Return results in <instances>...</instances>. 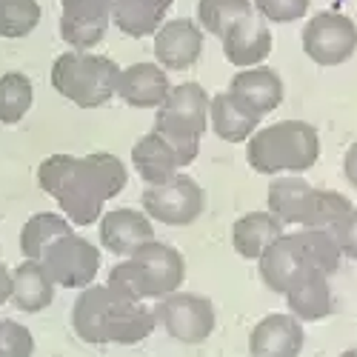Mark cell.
<instances>
[{
  "label": "cell",
  "instance_id": "obj_1",
  "mask_svg": "<svg viewBox=\"0 0 357 357\" xmlns=\"http://www.w3.org/2000/svg\"><path fill=\"white\" fill-rule=\"evenodd\" d=\"M126 166L109 152L86 158L49 155L38 166V186L57 200L72 226H92L103 206L126 189Z\"/></svg>",
  "mask_w": 357,
  "mask_h": 357
},
{
  "label": "cell",
  "instance_id": "obj_2",
  "mask_svg": "<svg viewBox=\"0 0 357 357\" xmlns=\"http://www.w3.org/2000/svg\"><path fill=\"white\" fill-rule=\"evenodd\" d=\"M320 158V135L306 121H278L246 143V160L257 174H303Z\"/></svg>",
  "mask_w": 357,
  "mask_h": 357
},
{
  "label": "cell",
  "instance_id": "obj_3",
  "mask_svg": "<svg viewBox=\"0 0 357 357\" xmlns=\"http://www.w3.org/2000/svg\"><path fill=\"white\" fill-rule=\"evenodd\" d=\"M117 77H121V66L112 57L80 49L63 52L52 63L54 92L80 109L106 106L117 95Z\"/></svg>",
  "mask_w": 357,
  "mask_h": 357
},
{
  "label": "cell",
  "instance_id": "obj_4",
  "mask_svg": "<svg viewBox=\"0 0 357 357\" xmlns=\"http://www.w3.org/2000/svg\"><path fill=\"white\" fill-rule=\"evenodd\" d=\"M155 317L166 329V335L183 346L206 343V337L215 332V323H218V314L209 297L181 291V289L166 297H158Z\"/></svg>",
  "mask_w": 357,
  "mask_h": 357
},
{
  "label": "cell",
  "instance_id": "obj_5",
  "mask_svg": "<svg viewBox=\"0 0 357 357\" xmlns=\"http://www.w3.org/2000/svg\"><path fill=\"white\" fill-rule=\"evenodd\" d=\"M143 212L163 226H192L206 209V192L195 177L177 172L163 183H152L143 197Z\"/></svg>",
  "mask_w": 357,
  "mask_h": 357
},
{
  "label": "cell",
  "instance_id": "obj_6",
  "mask_svg": "<svg viewBox=\"0 0 357 357\" xmlns=\"http://www.w3.org/2000/svg\"><path fill=\"white\" fill-rule=\"evenodd\" d=\"M46 275L52 278L54 286L63 289H86L92 286L100 269V252L98 246H92L86 237L69 231L63 237L46 249V255L40 257Z\"/></svg>",
  "mask_w": 357,
  "mask_h": 357
},
{
  "label": "cell",
  "instance_id": "obj_7",
  "mask_svg": "<svg viewBox=\"0 0 357 357\" xmlns=\"http://www.w3.org/2000/svg\"><path fill=\"white\" fill-rule=\"evenodd\" d=\"M303 52L323 69L346 63L357 52V26L340 12H320L303 26Z\"/></svg>",
  "mask_w": 357,
  "mask_h": 357
},
{
  "label": "cell",
  "instance_id": "obj_8",
  "mask_svg": "<svg viewBox=\"0 0 357 357\" xmlns=\"http://www.w3.org/2000/svg\"><path fill=\"white\" fill-rule=\"evenodd\" d=\"M114 0H61V38L80 52H89L106 38Z\"/></svg>",
  "mask_w": 357,
  "mask_h": 357
},
{
  "label": "cell",
  "instance_id": "obj_9",
  "mask_svg": "<svg viewBox=\"0 0 357 357\" xmlns=\"http://www.w3.org/2000/svg\"><path fill=\"white\" fill-rule=\"evenodd\" d=\"M132 260L140 266L149 297H166L181 289L186 280V260L169 243L149 241L132 255Z\"/></svg>",
  "mask_w": 357,
  "mask_h": 357
},
{
  "label": "cell",
  "instance_id": "obj_10",
  "mask_svg": "<svg viewBox=\"0 0 357 357\" xmlns=\"http://www.w3.org/2000/svg\"><path fill=\"white\" fill-rule=\"evenodd\" d=\"M200 52H203V29L195 20H186V17L166 20L155 32L158 66L169 72L192 69L200 61Z\"/></svg>",
  "mask_w": 357,
  "mask_h": 357
},
{
  "label": "cell",
  "instance_id": "obj_11",
  "mask_svg": "<svg viewBox=\"0 0 357 357\" xmlns=\"http://www.w3.org/2000/svg\"><path fill=\"white\" fill-rule=\"evenodd\" d=\"M306 343L303 323L294 314H266L249 335L252 357H301Z\"/></svg>",
  "mask_w": 357,
  "mask_h": 357
},
{
  "label": "cell",
  "instance_id": "obj_12",
  "mask_svg": "<svg viewBox=\"0 0 357 357\" xmlns=\"http://www.w3.org/2000/svg\"><path fill=\"white\" fill-rule=\"evenodd\" d=\"M220 40H223L226 61L237 69L260 66L272 54V32L263 23V17H257L255 12L237 20Z\"/></svg>",
  "mask_w": 357,
  "mask_h": 357
},
{
  "label": "cell",
  "instance_id": "obj_13",
  "mask_svg": "<svg viewBox=\"0 0 357 357\" xmlns=\"http://www.w3.org/2000/svg\"><path fill=\"white\" fill-rule=\"evenodd\" d=\"M229 95L241 103L246 112L263 117V114L275 112L283 103V80L269 66L241 69L231 77V83H229Z\"/></svg>",
  "mask_w": 357,
  "mask_h": 357
},
{
  "label": "cell",
  "instance_id": "obj_14",
  "mask_svg": "<svg viewBox=\"0 0 357 357\" xmlns=\"http://www.w3.org/2000/svg\"><path fill=\"white\" fill-rule=\"evenodd\" d=\"M155 241L152 218L137 209H112L100 218V243L117 257H132L140 246Z\"/></svg>",
  "mask_w": 357,
  "mask_h": 357
},
{
  "label": "cell",
  "instance_id": "obj_15",
  "mask_svg": "<svg viewBox=\"0 0 357 357\" xmlns=\"http://www.w3.org/2000/svg\"><path fill=\"white\" fill-rule=\"evenodd\" d=\"M169 89V75L158 63H132L117 77V98L135 109H160Z\"/></svg>",
  "mask_w": 357,
  "mask_h": 357
},
{
  "label": "cell",
  "instance_id": "obj_16",
  "mask_svg": "<svg viewBox=\"0 0 357 357\" xmlns=\"http://www.w3.org/2000/svg\"><path fill=\"white\" fill-rule=\"evenodd\" d=\"M260 266V278L275 294H286V289L301 278L309 266L303 263L301 246L294 241V231H283L278 241L257 257Z\"/></svg>",
  "mask_w": 357,
  "mask_h": 357
},
{
  "label": "cell",
  "instance_id": "obj_17",
  "mask_svg": "<svg viewBox=\"0 0 357 357\" xmlns=\"http://www.w3.org/2000/svg\"><path fill=\"white\" fill-rule=\"evenodd\" d=\"M286 306L289 314H294L301 323H312V320H323L329 317L335 309V297H332V286L329 278L323 272L306 269L297 278L289 289H286Z\"/></svg>",
  "mask_w": 357,
  "mask_h": 357
},
{
  "label": "cell",
  "instance_id": "obj_18",
  "mask_svg": "<svg viewBox=\"0 0 357 357\" xmlns=\"http://www.w3.org/2000/svg\"><path fill=\"white\" fill-rule=\"evenodd\" d=\"M158 329V317L155 309H149L135 301H121V297L112 294V306L106 314V343H121V346H132L146 340Z\"/></svg>",
  "mask_w": 357,
  "mask_h": 357
},
{
  "label": "cell",
  "instance_id": "obj_19",
  "mask_svg": "<svg viewBox=\"0 0 357 357\" xmlns=\"http://www.w3.org/2000/svg\"><path fill=\"white\" fill-rule=\"evenodd\" d=\"M112 306V291L106 286H86L72 309V329L83 343L103 346L106 343V314Z\"/></svg>",
  "mask_w": 357,
  "mask_h": 357
},
{
  "label": "cell",
  "instance_id": "obj_20",
  "mask_svg": "<svg viewBox=\"0 0 357 357\" xmlns=\"http://www.w3.org/2000/svg\"><path fill=\"white\" fill-rule=\"evenodd\" d=\"M54 301V283L46 275L40 260H23L17 269H12V303L26 312V314H38L49 309Z\"/></svg>",
  "mask_w": 357,
  "mask_h": 357
},
{
  "label": "cell",
  "instance_id": "obj_21",
  "mask_svg": "<svg viewBox=\"0 0 357 357\" xmlns=\"http://www.w3.org/2000/svg\"><path fill=\"white\" fill-rule=\"evenodd\" d=\"M283 234V223L272 212H249L231 226V246L243 260H257Z\"/></svg>",
  "mask_w": 357,
  "mask_h": 357
},
{
  "label": "cell",
  "instance_id": "obj_22",
  "mask_svg": "<svg viewBox=\"0 0 357 357\" xmlns=\"http://www.w3.org/2000/svg\"><path fill=\"white\" fill-rule=\"evenodd\" d=\"M174 0H114L112 23L129 38H149L163 26Z\"/></svg>",
  "mask_w": 357,
  "mask_h": 357
},
{
  "label": "cell",
  "instance_id": "obj_23",
  "mask_svg": "<svg viewBox=\"0 0 357 357\" xmlns=\"http://www.w3.org/2000/svg\"><path fill=\"white\" fill-rule=\"evenodd\" d=\"M312 195H314V186L309 181H303L301 174H283L269 183L266 203H269V212L283 226H301Z\"/></svg>",
  "mask_w": 357,
  "mask_h": 357
},
{
  "label": "cell",
  "instance_id": "obj_24",
  "mask_svg": "<svg viewBox=\"0 0 357 357\" xmlns=\"http://www.w3.org/2000/svg\"><path fill=\"white\" fill-rule=\"evenodd\" d=\"M132 163L137 169V174L143 181L152 183H163L169 177H174L181 172V160L172 152V146L152 129L149 135H143L135 146H132Z\"/></svg>",
  "mask_w": 357,
  "mask_h": 357
},
{
  "label": "cell",
  "instance_id": "obj_25",
  "mask_svg": "<svg viewBox=\"0 0 357 357\" xmlns=\"http://www.w3.org/2000/svg\"><path fill=\"white\" fill-rule=\"evenodd\" d=\"M209 123H212V129H215V135L220 140H226V143H243V140H249L257 132L260 117L246 112L229 92H220L209 103Z\"/></svg>",
  "mask_w": 357,
  "mask_h": 357
},
{
  "label": "cell",
  "instance_id": "obj_26",
  "mask_svg": "<svg viewBox=\"0 0 357 357\" xmlns=\"http://www.w3.org/2000/svg\"><path fill=\"white\" fill-rule=\"evenodd\" d=\"M209 103H212V98L206 95V89L200 83H181V86L169 89L160 109L203 135L206 126H209Z\"/></svg>",
  "mask_w": 357,
  "mask_h": 357
},
{
  "label": "cell",
  "instance_id": "obj_27",
  "mask_svg": "<svg viewBox=\"0 0 357 357\" xmlns=\"http://www.w3.org/2000/svg\"><path fill=\"white\" fill-rule=\"evenodd\" d=\"M69 231H72V223H69L66 215L38 212V215L29 218L23 223V229H20V252L29 260H40L57 237H63Z\"/></svg>",
  "mask_w": 357,
  "mask_h": 357
},
{
  "label": "cell",
  "instance_id": "obj_28",
  "mask_svg": "<svg viewBox=\"0 0 357 357\" xmlns=\"http://www.w3.org/2000/svg\"><path fill=\"white\" fill-rule=\"evenodd\" d=\"M294 241L301 246L303 263L314 272H323L326 278L335 275L340 269V246H337V237L335 231H323V229H301L294 231Z\"/></svg>",
  "mask_w": 357,
  "mask_h": 357
},
{
  "label": "cell",
  "instance_id": "obj_29",
  "mask_svg": "<svg viewBox=\"0 0 357 357\" xmlns=\"http://www.w3.org/2000/svg\"><path fill=\"white\" fill-rule=\"evenodd\" d=\"M354 209V203L335 192V189H314L312 200H309V209L301 220V229H323V231H335L337 223Z\"/></svg>",
  "mask_w": 357,
  "mask_h": 357
},
{
  "label": "cell",
  "instance_id": "obj_30",
  "mask_svg": "<svg viewBox=\"0 0 357 357\" xmlns=\"http://www.w3.org/2000/svg\"><path fill=\"white\" fill-rule=\"evenodd\" d=\"M35 86L23 72H6L0 77V123L15 126L32 109Z\"/></svg>",
  "mask_w": 357,
  "mask_h": 357
},
{
  "label": "cell",
  "instance_id": "obj_31",
  "mask_svg": "<svg viewBox=\"0 0 357 357\" xmlns=\"http://www.w3.org/2000/svg\"><path fill=\"white\" fill-rule=\"evenodd\" d=\"M252 12V0H197V26L215 38H223L237 20Z\"/></svg>",
  "mask_w": 357,
  "mask_h": 357
},
{
  "label": "cell",
  "instance_id": "obj_32",
  "mask_svg": "<svg viewBox=\"0 0 357 357\" xmlns=\"http://www.w3.org/2000/svg\"><path fill=\"white\" fill-rule=\"evenodd\" d=\"M155 132L172 146V152L181 160V169H186L189 163H195L197 152H200V132H195L192 126H186L183 121H177L169 112L158 109V117H155Z\"/></svg>",
  "mask_w": 357,
  "mask_h": 357
},
{
  "label": "cell",
  "instance_id": "obj_33",
  "mask_svg": "<svg viewBox=\"0 0 357 357\" xmlns=\"http://www.w3.org/2000/svg\"><path fill=\"white\" fill-rule=\"evenodd\" d=\"M40 23L38 0H0V38H26Z\"/></svg>",
  "mask_w": 357,
  "mask_h": 357
},
{
  "label": "cell",
  "instance_id": "obj_34",
  "mask_svg": "<svg viewBox=\"0 0 357 357\" xmlns=\"http://www.w3.org/2000/svg\"><path fill=\"white\" fill-rule=\"evenodd\" d=\"M106 289L114 294V297H121V301H146V283H143V272H140V266L126 257L121 260L117 266H112V272H109V280H106Z\"/></svg>",
  "mask_w": 357,
  "mask_h": 357
},
{
  "label": "cell",
  "instance_id": "obj_35",
  "mask_svg": "<svg viewBox=\"0 0 357 357\" xmlns=\"http://www.w3.org/2000/svg\"><path fill=\"white\" fill-rule=\"evenodd\" d=\"M0 354L6 357H32L35 337L17 320H0Z\"/></svg>",
  "mask_w": 357,
  "mask_h": 357
},
{
  "label": "cell",
  "instance_id": "obj_36",
  "mask_svg": "<svg viewBox=\"0 0 357 357\" xmlns=\"http://www.w3.org/2000/svg\"><path fill=\"white\" fill-rule=\"evenodd\" d=\"M312 0H252V6L269 23H294L309 12Z\"/></svg>",
  "mask_w": 357,
  "mask_h": 357
},
{
  "label": "cell",
  "instance_id": "obj_37",
  "mask_svg": "<svg viewBox=\"0 0 357 357\" xmlns=\"http://www.w3.org/2000/svg\"><path fill=\"white\" fill-rule=\"evenodd\" d=\"M335 237H337V246H340L343 257L357 260V209H351V212L337 223Z\"/></svg>",
  "mask_w": 357,
  "mask_h": 357
},
{
  "label": "cell",
  "instance_id": "obj_38",
  "mask_svg": "<svg viewBox=\"0 0 357 357\" xmlns=\"http://www.w3.org/2000/svg\"><path fill=\"white\" fill-rule=\"evenodd\" d=\"M343 177L357 189V143H351L346 149V158H343Z\"/></svg>",
  "mask_w": 357,
  "mask_h": 357
},
{
  "label": "cell",
  "instance_id": "obj_39",
  "mask_svg": "<svg viewBox=\"0 0 357 357\" xmlns=\"http://www.w3.org/2000/svg\"><path fill=\"white\" fill-rule=\"evenodd\" d=\"M12 301V269L0 260V306H6Z\"/></svg>",
  "mask_w": 357,
  "mask_h": 357
},
{
  "label": "cell",
  "instance_id": "obj_40",
  "mask_svg": "<svg viewBox=\"0 0 357 357\" xmlns=\"http://www.w3.org/2000/svg\"><path fill=\"white\" fill-rule=\"evenodd\" d=\"M340 357H357V349H349V351H343Z\"/></svg>",
  "mask_w": 357,
  "mask_h": 357
},
{
  "label": "cell",
  "instance_id": "obj_41",
  "mask_svg": "<svg viewBox=\"0 0 357 357\" xmlns=\"http://www.w3.org/2000/svg\"><path fill=\"white\" fill-rule=\"evenodd\" d=\"M0 357H6V354H0Z\"/></svg>",
  "mask_w": 357,
  "mask_h": 357
}]
</instances>
